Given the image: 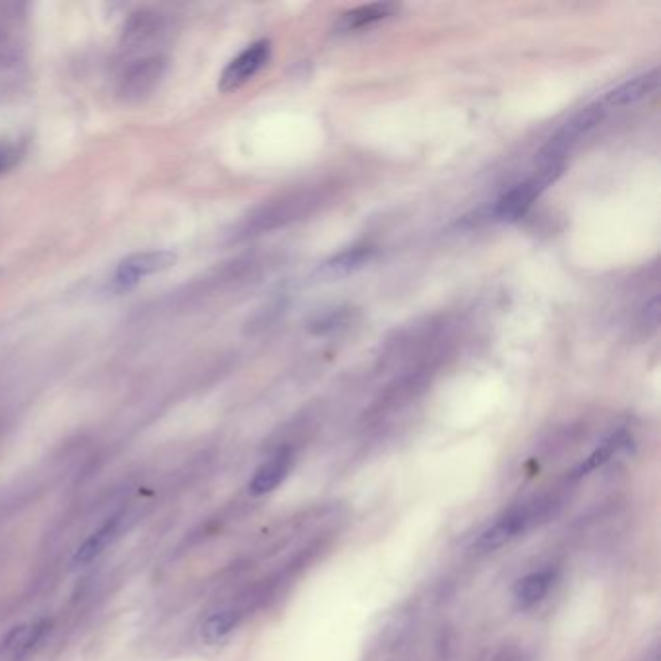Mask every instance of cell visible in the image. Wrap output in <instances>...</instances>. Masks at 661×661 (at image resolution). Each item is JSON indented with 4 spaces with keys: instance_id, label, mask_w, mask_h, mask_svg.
Listing matches in <instances>:
<instances>
[{
    "instance_id": "cell-1",
    "label": "cell",
    "mask_w": 661,
    "mask_h": 661,
    "mask_svg": "<svg viewBox=\"0 0 661 661\" xmlns=\"http://www.w3.org/2000/svg\"><path fill=\"white\" fill-rule=\"evenodd\" d=\"M559 501L555 497H537L528 503L516 504L508 508L493 524H489L477 539L473 541L472 549L475 553H493L504 547L506 543L514 541L516 537L524 536L532 530L541 520L549 518Z\"/></svg>"
},
{
    "instance_id": "cell-2",
    "label": "cell",
    "mask_w": 661,
    "mask_h": 661,
    "mask_svg": "<svg viewBox=\"0 0 661 661\" xmlns=\"http://www.w3.org/2000/svg\"><path fill=\"white\" fill-rule=\"evenodd\" d=\"M563 173V165H539L534 177L503 194L487 212V221H518L528 214L541 192Z\"/></svg>"
},
{
    "instance_id": "cell-3",
    "label": "cell",
    "mask_w": 661,
    "mask_h": 661,
    "mask_svg": "<svg viewBox=\"0 0 661 661\" xmlns=\"http://www.w3.org/2000/svg\"><path fill=\"white\" fill-rule=\"evenodd\" d=\"M603 119V107L590 105L574 115L539 152V165H563L568 152Z\"/></svg>"
},
{
    "instance_id": "cell-4",
    "label": "cell",
    "mask_w": 661,
    "mask_h": 661,
    "mask_svg": "<svg viewBox=\"0 0 661 661\" xmlns=\"http://www.w3.org/2000/svg\"><path fill=\"white\" fill-rule=\"evenodd\" d=\"M318 204H320V194L313 190L291 194L284 200L272 202L260 214H256L252 218L251 227L254 231H268L282 227L289 221L301 220L303 216L311 214Z\"/></svg>"
},
{
    "instance_id": "cell-5",
    "label": "cell",
    "mask_w": 661,
    "mask_h": 661,
    "mask_svg": "<svg viewBox=\"0 0 661 661\" xmlns=\"http://www.w3.org/2000/svg\"><path fill=\"white\" fill-rule=\"evenodd\" d=\"M272 45L270 41H256L247 47L241 55H237L231 63L225 66L220 76V90L223 94L233 92L247 84L256 72H260L270 61Z\"/></svg>"
},
{
    "instance_id": "cell-6",
    "label": "cell",
    "mask_w": 661,
    "mask_h": 661,
    "mask_svg": "<svg viewBox=\"0 0 661 661\" xmlns=\"http://www.w3.org/2000/svg\"><path fill=\"white\" fill-rule=\"evenodd\" d=\"M175 262H177L175 252H136L121 262V266L115 274V284L119 285L121 289H128V287L138 284L146 276L169 270L171 266H175Z\"/></svg>"
},
{
    "instance_id": "cell-7",
    "label": "cell",
    "mask_w": 661,
    "mask_h": 661,
    "mask_svg": "<svg viewBox=\"0 0 661 661\" xmlns=\"http://www.w3.org/2000/svg\"><path fill=\"white\" fill-rule=\"evenodd\" d=\"M165 63L159 57L142 59L126 70L121 80V95L126 101H140L152 94L163 76Z\"/></svg>"
},
{
    "instance_id": "cell-8",
    "label": "cell",
    "mask_w": 661,
    "mask_h": 661,
    "mask_svg": "<svg viewBox=\"0 0 661 661\" xmlns=\"http://www.w3.org/2000/svg\"><path fill=\"white\" fill-rule=\"evenodd\" d=\"M51 630L49 619H35L22 623L10 630L2 640V656L8 660H22L41 644V640Z\"/></svg>"
},
{
    "instance_id": "cell-9",
    "label": "cell",
    "mask_w": 661,
    "mask_h": 661,
    "mask_svg": "<svg viewBox=\"0 0 661 661\" xmlns=\"http://www.w3.org/2000/svg\"><path fill=\"white\" fill-rule=\"evenodd\" d=\"M291 468H293V452L289 448L278 450L252 475L251 483H249L251 495L264 497V495L276 491L284 483Z\"/></svg>"
},
{
    "instance_id": "cell-10",
    "label": "cell",
    "mask_w": 661,
    "mask_h": 661,
    "mask_svg": "<svg viewBox=\"0 0 661 661\" xmlns=\"http://www.w3.org/2000/svg\"><path fill=\"white\" fill-rule=\"evenodd\" d=\"M660 86V70L654 68L650 72H644L640 76H634L632 80H627L625 84L617 86L605 95V103L609 107H627L634 105L646 97L658 92Z\"/></svg>"
},
{
    "instance_id": "cell-11",
    "label": "cell",
    "mask_w": 661,
    "mask_h": 661,
    "mask_svg": "<svg viewBox=\"0 0 661 661\" xmlns=\"http://www.w3.org/2000/svg\"><path fill=\"white\" fill-rule=\"evenodd\" d=\"M555 582V572L551 568L537 570L520 578L514 586V603L518 609H530L543 601Z\"/></svg>"
},
{
    "instance_id": "cell-12",
    "label": "cell",
    "mask_w": 661,
    "mask_h": 661,
    "mask_svg": "<svg viewBox=\"0 0 661 661\" xmlns=\"http://www.w3.org/2000/svg\"><path fill=\"white\" fill-rule=\"evenodd\" d=\"M377 254L375 247H353L347 251L336 254L334 258L326 260L324 266L318 270L324 278H346L349 274H355L357 270L365 268Z\"/></svg>"
},
{
    "instance_id": "cell-13",
    "label": "cell",
    "mask_w": 661,
    "mask_h": 661,
    "mask_svg": "<svg viewBox=\"0 0 661 661\" xmlns=\"http://www.w3.org/2000/svg\"><path fill=\"white\" fill-rule=\"evenodd\" d=\"M396 10H398V6L392 2H375V4H367V6H359V8H353L346 14H342L336 28H338V32H355V30L367 28L371 24H377L380 20L390 18Z\"/></svg>"
},
{
    "instance_id": "cell-14",
    "label": "cell",
    "mask_w": 661,
    "mask_h": 661,
    "mask_svg": "<svg viewBox=\"0 0 661 661\" xmlns=\"http://www.w3.org/2000/svg\"><path fill=\"white\" fill-rule=\"evenodd\" d=\"M121 526V516L109 518L97 532L88 537L74 555V565H90L97 557L103 555V551L111 545V541L117 537Z\"/></svg>"
},
{
    "instance_id": "cell-15",
    "label": "cell",
    "mask_w": 661,
    "mask_h": 661,
    "mask_svg": "<svg viewBox=\"0 0 661 661\" xmlns=\"http://www.w3.org/2000/svg\"><path fill=\"white\" fill-rule=\"evenodd\" d=\"M630 439L627 433H617L613 437H609L607 441L598 446L588 458H584V462H580L574 470H572V479H582L592 472H596L599 468H603L611 458H615L617 452H621Z\"/></svg>"
},
{
    "instance_id": "cell-16",
    "label": "cell",
    "mask_w": 661,
    "mask_h": 661,
    "mask_svg": "<svg viewBox=\"0 0 661 661\" xmlns=\"http://www.w3.org/2000/svg\"><path fill=\"white\" fill-rule=\"evenodd\" d=\"M241 623V611L235 607L221 609L218 613L210 615L202 625V638L208 644H218L223 638H227L233 630Z\"/></svg>"
},
{
    "instance_id": "cell-17",
    "label": "cell",
    "mask_w": 661,
    "mask_h": 661,
    "mask_svg": "<svg viewBox=\"0 0 661 661\" xmlns=\"http://www.w3.org/2000/svg\"><path fill=\"white\" fill-rule=\"evenodd\" d=\"M658 316H660V299L658 295H654L642 309L640 313V318H642V326H652L656 328L658 326Z\"/></svg>"
},
{
    "instance_id": "cell-18",
    "label": "cell",
    "mask_w": 661,
    "mask_h": 661,
    "mask_svg": "<svg viewBox=\"0 0 661 661\" xmlns=\"http://www.w3.org/2000/svg\"><path fill=\"white\" fill-rule=\"evenodd\" d=\"M652 661H658V658H654V660H652Z\"/></svg>"
}]
</instances>
